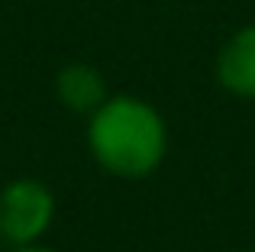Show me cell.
Instances as JSON below:
<instances>
[{
    "label": "cell",
    "mask_w": 255,
    "mask_h": 252,
    "mask_svg": "<svg viewBox=\"0 0 255 252\" xmlns=\"http://www.w3.org/2000/svg\"><path fill=\"white\" fill-rule=\"evenodd\" d=\"M87 142L110 175L145 178L165 155V123L139 97H110L91 114Z\"/></svg>",
    "instance_id": "1"
},
{
    "label": "cell",
    "mask_w": 255,
    "mask_h": 252,
    "mask_svg": "<svg viewBox=\"0 0 255 252\" xmlns=\"http://www.w3.org/2000/svg\"><path fill=\"white\" fill-rule=\"evenodd\" d=\"M52 214H55V201L42 181L19 178L0 191V236L16 246L36 243L49 230Z\"/></svg>",
    "instance_id": "2"
},
{
    "label": "cell",
    "mask_w": 255,
    "mask_h": 252,
    "mask_svg": "<svg viewBox=\"0 0 255 252\" xmlns=\"http://www.w3.org/2000/svg\"><path fill=\"white\" fill-rule=\"evenodd\" d=\"M217 78L236 97H255V23L226 39L217 58Z\"/></svg>",
    "instance_id": "3"
},
{
    "label": "cell",
    "mask_w": 255,
    "mask_h": 252,
    "mask_svg": "<svg viewBox=\"0 0 255 252\" xmlns=\"http://www.w3.org/2000/svg\"><path fill=\"white\" fill-rule=\"evenodd\" d=\"M55 91L62 97V104L78 114H94L100 104L107 101V88L97 68L91 65H65L55 78Z\"/></svg>",
    "instance_id": "4"
},
{
    "label": "cell",
    "mask_w": 255,
    "mask_h": 252,
    "mask_svg": "<svg viewBox=\"0 0 255 252\" xmlns=\"http://www.w3.org/2000/svg\"><path fill=\"white\" fill-rule=\"evenodd\" d=\"M13 252H55V249H45V246H32V243H26V246H16Z\"/></svg>",
    "instance_id": "5"
}]
</instances>
